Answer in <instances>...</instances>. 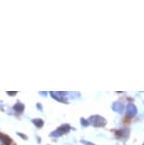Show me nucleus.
Here are the masks:
<instances>
[{
    "label": "nucleus",
    "mask_w": 144,
    "mask_h": 145,
    "mask_svg": "<svg viewBox=\"0 0 144 145\" xmlns=\"http://www.w3.org/2000/svg\"><path fill=\"white\" fill-rule=\"evenodd\" d=\"M90 122L93 124L94 126L96 127H101V126H104L106 124V120L101 116H92L90 117Z\"/></svg>",
    "instance_id": "obj_1"
},
{
    "label": "nucleus",
    "mask_w": 144,
    "mask_h": 145,
    "mask_svg": "<svg viewBox=\"0 0 144 145\" xmlns=\"http://www.w3.org/2000/svg\"><path fill=\"white\" fill-rule=\"evenodd\" d=\"M137 107H136V105L133 104V103H129V104L126 106V116L128 117V118H133L137 115Z\"/></svg>",
    "instance_id": "obj_2"
},
{
    "label": "nucleus",
    "mask_w": 144,
    "mask_h": 145,
    "mask_svg": "<svg viewBox=\"0 0 144 145\" xmlns=\"http://www.w3.org/2000/svg\"><path fill=\"white\" fill-rule=\"evenodd\" d=\"M112 108L114 111L118 113H122V111L124 110V106L123 104H121L120 102H114V104L112 105Z\"/></svg>",
    "instance_id": "obj_3"
},
{
    "label": "nucleus",
    "mask_w": 144,
    "mask_h": 145,
    "mask_svg": "<svg viewBox=\"0 0 144 145\" xmlns=\"http://www.w3.org/2000/svg\"><path fill=\"white\" fill-rule=\"evenodd\" d=\"M0 138H1V140L4 142V143H6V144H10L11 142V139L8 136H6V135H3V134H0Z\"/></svg>",
    "instance_id": "obj_4"
},
{
    "label": "nucleus",
    "mask_w": 144,
    "mask_h": 145,
    "mask_svg": "<svg viewBox=\"0 0 144 145\" xmlns=\"http://www.w3.org/2000/svg\"><path fill=\"white\" fill-rule=\"evenodd\" d=\"M69 130H70L69 125H63V126H61L60 128H59V131L61 132L62 134H64V133H67Z\"/></svg>",
    "instance_id": "obj_5"
},
{
    "label": "nucleus",
    "mask_w": 144,
    "mask_h": 145,
    "mask_svg": "<svg viewBox=\"0 0 144 145\" xmlns=\"http://www.w3.org/2000/svg\"><path fill=\"white\" fill-rule=\"evenodd\" d=\"M33 123L35 124L37 127H42L43 126V120H40V119H36V120H33Z\"/></svg>",
    "instance_id": "obj_6"
},
{
    "label": "nucleus",
    "mask_w": 144,
    "mask_h": 145,
    "mask_svg": "<svg viewBox=\"0 0 144 145\" xmlns=\"http://www.w3.org/2000/svg\"><path fill=\"white\" fill-rule=\"evenodd\" d=\"M14 110H17L19 112H22V111L24 110V105L22 104V103H17V104L14 106Z\"/></svg>",
    "instance_id": "obj_7"
},
{
    "label": "nucleus",
    "mask_w": 144,
    "mask_h": 145,
    "mask_svg": "<svg viewBox=\"0 0 144 145\" xmlns=\"http://www.w3.org/2000/svg\"><path fill=\"white\" fill-rule=\"evenodd\" d=\"M81 121H82V124H83V126H87V125L89 124V122H88V121H86V120H84V119H82V120H81Z\"/></svg>",
    "instance_id": "obj_8"
},
{
    "label": "nucleus",
    "mask_w": 144,
    "mask_h": 145,
    "mask_svg": "<svg viewBox=\"0 0 144 145\" xmlns=\"http://www.w3.org/2000/svg\"><path fill=\"white\" fill-rule=\"evenodd\" d=\"M82 142L85 145H95V144H93V143H91V142H89V141H84V140H83Z\"/></svg>",
    "instance_id": "obj_9"
},
{
    "label": "nucleus",
    "mask_w": 144,
    "mask_h": 145,
    "mask_svg": "<svg viewBox=\"0 0 144 145\" xmlns=\"http://www.w3.org/2000/svg\"><path fill=\"white\" fill-rule=\"evenodd\" d=\"M8 94L9 95H15L16 94V92H8Z\"/></svg>",
    "instance_id": "obj_10"
},
{
    "label": "nucleus",
    "mask_w": 144,
    "mask_h": 145,
    "mask_svg": "<svg viewBox=\"0 0 144 145\" xmlns=\"http://www.w3.org/2000/svg\"><path fill=\"white\" fill-rule=\"evenodd\" d=\"M37 107H38V108H39V109H41V106H40V104H39V103L37 104Z\"/></svg>",
    "instance_id": "obj_11"
},
{
    "label": "nucleus",
    "mask_w": 144,
    "mask_h": 145,
    "mask_svg": "<svg viewBox=\"0 0 144 145\" xmlns=\"http://www.w3.org/2000/svg\"><path fill=\"white\" fill-rule=\"evenodd\" d=\"M143 145H144V143H143Z\"/></svg>",
    "instance_id": "obj_12"
}]
</instances>
